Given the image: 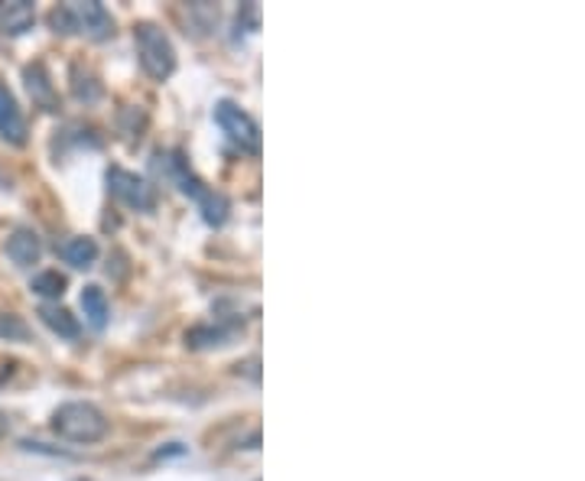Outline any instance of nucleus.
<instances>
[{
    "mask_svg": "<svg viewBox=\"0 0 585 481\" xmlns=\"http://www.w3.org/2000/svg\"><path fill=\"white\" fill-rule=\"evenodd\" d=\"M52 430L69 442L91 445L108 437V417L89 400H69L52 413Z\"/></svg>",
    "mask_w": 585,
    "mask_h": 481,
    "instance_id": "nucleus-2",
    "label": "nucleus"
},
{
    "mask_svg": "<svg viewBox=\"0 0 585 481\" xmlns=\"http://www.w3.org/2000/svg\"><path fill=\"white\" fill-rule=\"evenodd\" d=\"M170 167H173V176H176V182H180V189L185 196H192L195 202H199V209H202V216L209 224H225L228 219V199L222 192H215V189H209L199 176L189 173V167L182 163L180 157H173L170 160Z\"/></svg>",
    "mask_w": 585,
    "mask_h": 481,
    "instance_id": "nucleus-4",
    "label": "nucleus"
},
{
    "mask_svg": "<svg viewBox=\"0 0 585 481\" xmlns=\"http://www.w3.org/2000/svg\"><path fill=\"white\" fill-rule=\"evenodd\" d=\"M23 79H27V88H30L33 101H37V104H43L46 111H52V108H56V88H52L49 76H46L43 62L27 66V69H23Z\"/></svg>",
    "mask_w": 585,
    "mask_h": 481,
    "instance_id": "nucleus-9",
    "label": "nucleus"
},
{
    "mask_svg": "<svg viewBox=\"0 0 585 481\" xmlns=\"http://www.w3.org/2000/svg\"><path fill=\"white\" fill-rule=\"evenodd\" d=\"M33 290L46 300H59L65 293V277L59 270H43L40 277H33Z\"/></svg>",
    "mask_w": 585,
    "mask_h": 481,
    "instance_id": "nucleus-14",
    "label": "nucleus"
},
{
    "mask_svg": "<svg viewBox=\"0 0 585 481\" xmlns=\"http://www.w3.org/2000/svg\"><path fill=\"white\" fill-rule=\"evenodd\" d=\"M3 251H7V258L17 263V267H33V263L40 261V254H43V241H40L37 231L17 228V231L7 238Z\"/></svg>",
    "mask_w": 585,
    "mask_h": 481,
    "instance_id": "nucleus-8",
    "label": "nucleus"
},
{
    "mask_svg": "<svg viewBox=\"0 0 585 481\" xmlns=\"http://www.w3.org/2000/svg\"><path fill=\"white\" fill-rule=\"evenodd\" d=\"M215 124L228 133L231 143H238L244 153L258 157L261 153V128L254 124V118L248 111H241L234 101H219L215 104Z\"/></svg>",
    "mask_w": 585,
    "mask_h": 481,
    "instance_id": "nucleus-5",
    "label": "nucleus"
},
{
    "mask_svg": "<svg viewBox=\"0 0 585 481\" xmlns=\"http://www.w3.org/2000/svg\"><path fill=\"white\" fill-rule=\"evenodd\" d=\"M134 43L140 69L153 79V82H167L176 72V49L170 43V37L157 27V23H137Z\"/></svg>",
    "mask_w": 585,
    "mask_h": 481,
    "instance_id": "nucleus-3",
    "label": "nucleus"
},
{
    "mask_svg": "<svg viewBox=\"0 0 585 481\" xmlns=\"http://www.w3.org/2000/svg\"><path fill=\"white\" fill-rule=\"evenodd\" d=\"M7 433V417H3V410H0V439Z\"/></svg>",
    "mask_w": 585,
    "mask_h": 481,
    "instance_id": "nucleus-17",
    "label": "nucleus"
},
{
    "mask_svg": "<svg viewBox=\"0 0 585 481\" xmlns=\"http://www.w3.org/2000/svg\"><path fill=\"white\" fill-rule=\"evenodd\" d=\"M49 27L56 33H79V37H89V40H108L114 33V20L104 10V3H98V0L59 3L49 13Z\"/></svg>",
    "mask_w": 585,
    "mask_h": 481,
    "instance_id": "nucleus-1",
    "label": "nucleus"
},
{
    "mask_svg": "<svg viewBox=\"0 0 585 481\" xmlns=\"http://www.w3.org/2000/svg\"><path fill=\"white\" fill-rule=\"evenodd\" d=\"M108 189L137 212H150L157 206V196H153V186L143 179V176L131 173V170H121V167H111L108 170Z\"/></svg>",
    "mask_w": 585,
    "mask_h": 481,
    "instance_id": "nucleus-6",
    "label": "nucleus"
},
{
    "mask_svg": "<svg viewBox=\"0 0 585 481\" xmlns=\"http://www.w3.org/2000/svg\"><path fill=\"white\" fill-rule=\"evenodd\" d=\"M0 339H30V329L17 315H0Z\"/></svg>",
    "mask_w": 585,
    "mask_h": 481,
    "instance_id": "nucleus-16",
    "label": "nucleus"
},
{
    "mask_svg": "<svg viewBox=\"0 0 585 481\" xmlns=\"http://www.w3.org/2000/svg\"><path fill=\"white\" fill-rule=\"evenodd\" d=\"M82 309H85V315H89L94 329H104V322H108V297H104L101 287H85L82 290Z\"/></svg>",
    "mask_w": 585,
    "mask_h": 481,
    "instance_id": "nucleus-13",
    "label": "nucleus"
},
{
    "mask_svg": "<svg viewBox=\"0 0 585 481\" xmlns=\"http://www.w3.org/2000/svg\"><path fill=\"white\" fill-rule=\"evenodd\" d=\"M228 335V329H212V325H195L192 332H185V342L192 349H202V345H219Z\"/></svg>",
    "mask_w": 585,
    "mask_h": 481,
    "instance_id": "nucleus-15",
    "label": "nucleus"
},
{
    "mask_svg": "<svg viewBox=\"0 0 585 481\" xmlns=\"http://www.w3.org/2000/svg\"><path fill=\"white\" fill-rule=\"evenodd\" d=\"M40 319H43L52 332H59L62 339H75V335L82 332L79 319H75L69 309H62V307H43L40 309Z\"/></svg>",
    "mask_w": 585,
    "mask_h": 481,
    "instance_id": "nucleus-12",
    "label": "nucleus"
},
{
    "mask_svg": "<svg viewBox=\"0 0 585 481\" xmlns=\"http://www.w3.org/2000/svg\"><path fill=\"white\" fill-rule=\"evenodd\" d=\"M59 254H62V261L65 263L85 270V267H91V263L98 261V244H94L91 238H69V241L59 248Z\"/></svg>",
    "mask_w": 585,
    "mask_h": 481,
    "instance_id": "nucleus-10",
    "label": "nucleus"
},
{
    "mask_svg": "<svg viewBox=\"0 0 585 481\" xmlns=\"http://www.w3.org/2000/svg\"><path fill=\"white\" fill-rule=\"evenodd\" d=\"M0 137L13 147H23L27 143V121H23V111L13 98V91L0 82Z\"/></svg>",
    "mask_w": 585,
    "mask_h": 481,
    "instance_id": "nucleus-7",
    "label": "nucleus"
},
{
    "mask_svg": "<svg viewBox=\"0 0 585 481\" xmlns=\"http://www.w3.org/2000/svg\"><path fill=\"white\" fill-rule=\"evenodd\" d=\"M33 23V7L17 0V3H0V27L3 33H23Z\"/></svg>",
    "mask_w": 585,
    "mask_h": 481,
    "instance_id": "nucleus-11",
    "label": "nucleus"
}]
</instances>
